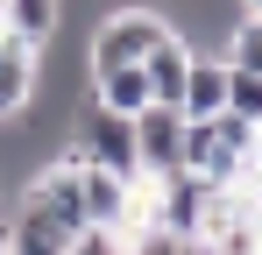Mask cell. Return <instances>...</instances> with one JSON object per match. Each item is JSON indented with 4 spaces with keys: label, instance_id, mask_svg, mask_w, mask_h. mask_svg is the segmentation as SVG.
<instances>
[{
    "label": "cell",
    "instance_id": "277c9868",
    "mask_svg": "<svg viewBox=\"0 0 262 255\" xmlns=\"http://www.w3.org/2000/svg\"><path fill=\"white\" fill-rule=\"evenodd\" d=\"M227 78H234L227 57L191 42V71H184V107H177V114H184V121H213V114H227Z\"/></svg>",
    "mask_w": 262,
    "mask_h": 255
},
{
    "label": "cell",
    "instance_id": "ba28073f",
    "mask_svg": "<svg viewBox=\"0 0 262 255\" xmlns=\"http://www.w3.org/2000/svg\"><path fill=\"white\" fill-rule=\"evenodd\" d=\"M184 71H191V42L170 36L149 50V64H142V78H149V99L156 107H184Z\"/></svg>",
    "mask_w": 262,
    "mask_h": 255
},
{
    "label": "cell",
    "instance_id": "5b68a950",
    "mask_svg": "<svg viewBox=\"0 0 262 255\" xmlns=\"http://www.w3.org/2000/svg\"><path fill=\"white\" fill-rule=\"evenodd\" d=\"M36 71H43V57H36L29 42L0 36V128L21 121V114L36 107Z\"/></svg>",
    "mask_w": 262,
    "mask_h": 255
},
{
    "label": "cell",
    "instance_id": "7c38bea8",
    "mask_svg": "<svg viewBox=\"0 0 262 255\" xmlns=\"http://www.w3.org/2000/svg\"><path fill=\"white\" fill-rule=\"evenodd\" d=\"M121 255H199V248H184V241L163 234V227H142L135 241H121Z\"/></svg>",
    "mask_w": 262,
    "mask_h": 255
},
{
    "label": "cell",
    "instance_id": "e0dca14e",
    "mask_svg": "<svg viewBox=\"0 0 262 255\" xmlns=\"http://www.w3.org/2000/svg\"><path fill=\"white\" fill-rule=\"evenodd\" d=\"M255 22H262V7H255Z\"/></svg>",
    "mask_w": 262,
    "mask_h": 255
},
{
    "label": "cell",
    "instance_id": "7a4b0ae2",
    "mask_svg": "<svg viewBox=\"0 0 262 255\" xmlns=\"http://www.w3.org/2000/svg\"><path fill=\"white\" fill-rule=\"evenodd\" d=\"M71 149H78V156H85L92 170H114V177L142 184V163H135V121H128V114H106V107H99L92 92H78Z\"/></svg>",
    "mask_w": 262,
    "mask_h": 255
},
{
    "label": "cell",
    "instance_id": "9c48e42d",
    "mask_svg": "<svg viewBox=\"0 0 262 255\" xmlns=\"http://www.w3.org/2000/svg\"><path fill=\"white\" fill-rule=\"evenodd\" d=\"M85 92L106 107V114H142V107H156L149 99V78H142V64H128V71H99V78H85Z\"/></svg>",
    "mask_w": 262,
    "mask_h": 255
},
{
    "label": "cell",
    "instance_id": "30bf717a",
    "mask_svg": "<svg viewBox=\"0 0 262 255\" xmlns=\"http://www.w3.org/2000/svg\"><path fill=\"white\" fill-rule=\"evenodd\" d=\"M234 71H248V78H262V22L255 14H241L234 22V36H227V50H220Z\"/></svg>",
    "mask_w": 262,
    "mask_h": 255
},
{
    "label": "cell",
    "instance_id": "52a82bcc",
    "mask_svg": "<svg viewBox=\"0 0 262 255\" xmlns=\"http://www.w3.org/2000/svg\"><path fill=\"white\" fill-rule=\"evenodd\" d=\"M184 170H191V177H206V184H220V192H227V184H241V156H234L206 121L184 128Z\"/></svg>",
    "mask_w": 262,
    "mask_h": 255
},
{
    "label": "cell",
    "instance_id": "8fae6325",
    "mask_svg": "<svg viewBox=\"0 0 262 255\" xmlns=\"http://www.w3.org/2000/svg\"><path fill=\"white\" fill-rule=\"evenodd\" d=\"M227 71H234V64H227ZM227 114H241L248 128H262V78L234 71V78H227Z\"/></svg>",
    "mask_w": 262,
    "mask_h": 255
},
{
    "label": "cell",
    "instance_id": "8992f818",
    "mask_svg": "<svg viewBox=\"0 0 262 255\" xmlns=\"http://www.w3.org/2000/svg\"><path fill=\"white\" fill-rule=\"evenodd\" d=\"M57 29H64V0H0V36L29 42L36 57L57 42Z\"/></svg>",
    "mask_w": 262,
    "mask_h": 255
},
{
    "label": "cell",
    "instance_id": "9a60e30c",
    "mask_svg": "<svg viewBox=\"0 0 262 255\" xmlns=\"http://www.w3.org/2000/svg\"><path fill=\"white\" fill-rule=\"evenodd\" d=\"M0 255H14V234H7V220H0Z\"/></svg>",
    "mask_w": 262,
    "mask_h": 255
},
{
    "label": "cell",
    "instance_id": "ac0fdd59",
    "mask_svg": "<svg viewBox=\"0 0 262 255\" xmlns=\"http://www.w3.org/2000/svg\"><path fill=\"white\" fill-rule=\"evenodd\" d=\"M0 192H7V184H0Z\"/></svg>",
    "mask_w": 262,
    "mask_h": 255
},
{
    "label": "cell",
    "instance_id": "3957f363",
    "mask_svg": "<svg viewBox=\"0 0 262 255\" xmlns=\"http://www.w3.org/2000/svg\"><path fill=\"white\" fill-rule=\"evenodd\" d=\"M184 114L177 107H142L135 114V163H142V177H170V170H184Z\"/></svg>",
    "mask_w": 262,
    "mask_h": 255
},
{
    "label": "cell",
    "instance_id": "2e32d148",
    "mask_svg": "<svg viewBox=\"0 0 262 255\" xmlns=\"http://www.w3.org/2000/svg\"><path fill=\"white\" fill-rule=\"evenodd\" d=\"M255 7H262V0H241V14H255Z\"/></svg>",
    "mask_w": 262,
    "mask_h": 255
},
{
    "label": "cell",
    "instance_id": "6da1fadb",
    "mask_svg": "<svg viewBox=\"0 0 262 255\" xmlns=\"http://www.w3.org/2000/svg\"><path fill=\"white\" fill-rule=\"evenodd\" d=\"M170 14L163 7H114L99 29H92L85 42V78H99V71H128V64H149V50L156 42H170Z\"/></svg>",
    "mask_w": 262,
    "mask_h": 255
},
{
    "label": "cell",
    "instance_id": "5bb4252c",
    "mask_svg": "<svg viewBox=\"0 0 262 255\" xmlns=\"http://www.w3.org/2000/svg\"><path fill=\"white\" fill-rule=\"evenodd\" d=\"M0 220H7V213H0ZM7 234H14V227H7ZM14 255H64V248H57V241H36V234H14Z\"/></svg>",
    "mask_w": 262,
    "mask_h": 255
},
{
    "label": "cell",
    "instance_id": "4fadbf2b",
    "mask_svg": "<svg viewBox=\"0 0 262 255\" xmlns=\"http://www.w3.org/2000/svg\"><path fill=\"white\" fill-rule=\"evenodd\" d=\"M64 255H121V241H106V234H78Z\"/></svg>",
    "mask_w": 262,
    "mask_h": 255
}]
</instances>
